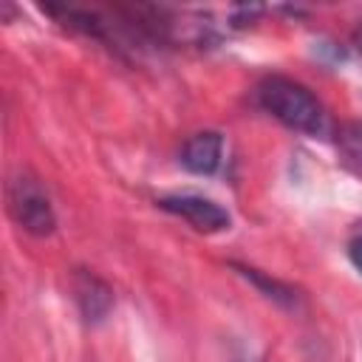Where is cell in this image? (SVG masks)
Returning a JSON list of instances; mask_svg holds the SVG:
<instances>
[{
    "label": "cell",
    "instance_id": "obj_1",
    "mask_svg": "<svg viewBox=\"0 0 362 362\" xmlns=\"http://www.w3.org/2000/svg\"><path fill=\"white\" fill-rule=\"evenodd\" d=\"M260 105L286 127L320 136L328 127V116L320 105V99L300 82L288 76H266L257 88Z\"/></svg>",
    "mask_w": 362,
    "mask_h": 362
},
{
    "label": "cell",
    "instance_id": "obj_2",
    "mask_svg": "<svg viewBox=\"0 0 362 362\" xmlns=\"http://www.w3.org/2000/svg\"><path fill=\"white\" fill-rule=\"evenodd\" d=\"M8 212L31 235L54 232V209H51L48 192L28 173H20L8 181Z\"/></svg>",
    "mask_w": 362,
    "mask_h": 362
},
{
    "label": "cell",
    "instance_id": "obj_3",
    "mask_svg": "<svg viewBox=\"0 0 362 362\" xmlns=\"http://www.w3.org/2000/svg\"><path fill=\"white\" fill-rule=\"evenodd\" d=\"M161 209L184 218L192 229L198 232H221L229 226V212L209 201V198H201V195H164L156 201Z\"/></svg>",
    "mask_w": 362,
    "mask_h": 362
},
{
    "label": "cell",
    "instance_id": "obj_4",
    "mask_svg": "<svg viewBox=\"0 0 362 362\" xmlns=\"http://www.w3.org/2000/svg\"><path fill=\"white\" fill-rule=\"evenodd\" d=\"M221 150H223L221 133H215V130L195 133V136H189V139L184 141L181 164H184L189 173L209 175V173H215L218 164H221Z\"/></svg>",
    "mask_w": 362,
    "mask_h": 362
},
{
    "label": "cell",
    "instance_id": "obj_5",
    "mask_svg": "<svg viewBox=\"0 0 362 362\" xmlns=\"http://www.w3.org/2000/svg\"><path fill=\"white\" fill-rule=\"evenodd\" d=\"M74 294H76V303H79L85 320H93V322L102 320L110 311V305H113L110 288L96 274H90V272H76V277H74Z\"/></svg>",
    "mask_w": 362,
    "mask_h": 362
},
{
    "label": "cell",
    "instance_id": "obj_6",
    "mask_svg": "<svg viewBox=\"0 0 362 362\" xmlns=\"http://www.w3.org/2000/svg\"><path fill=\"white\" fill-rule=\"evenodd\" d=\"M339 141H342L345 153H348L354 161L362 164V122H351V124H345L342 133H339Z\"/></svg>",
    "mask_w": 362,
    "mask_h": 362
},
{
    "label": "cell",
    "instance_id": "obj_7",
    "mask_svg": "<svg viewBox=\"0 0 362 362\" xmlns=\"http://www.w3.org/2000/svg\"><path fill=\"white\" fill-rule=\"evenodd\" d=\"M348 257H351L354 269L362 272V235H356V238L348 243Z\"/></svg>",
    "mask_w": 362,
    "mask_h": 362
}]
</instances>
